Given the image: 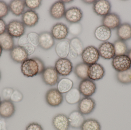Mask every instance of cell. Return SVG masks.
Masks as SVG:
<instances>
[{
    "label": "cell",
    "mask_w": 131,
    "mask_h": 130,
    "mask_svg": "<svg viewBox=\"0 0 131 130\" xmlns=\"http://www.w3.org/2000/svg\"><path fill=\"white\" fill-rule=\"evenodd\" d=\"M66 11L65 4L58 1L53 4L49 9L51 17L55 20H60L64 17Z\"/></svg>",
    "instance_id": "obj_20"
},
{
    "label": "cell",
    "mask_w": 131,
    "mask_h": 130,
    "mask_svg": "<svg viewBox=\"0 0 131 130\" xmlns=\"http://www.w3.org/2000/svg\"><path fill=\"white\" fill-rule=\"evenodd\" d=\"M45 100L47 104L53 108L60 107L63 102V94L57 88H51L46 92Z\"/></svg>",
    "instance_id": "obj_1"
},
{
    "label": "cell",
    "mask_w": 131,
    "mask_h": 130,
    "mask_svg": "<svg viewBox=\"0 0 131 130\" xmlns=\"http://www.w3.org/2000/svg\"><path fill=\"white\" fill-rule=\"evenodd\" d=\"M78 89L82 96L90 97L96 92L97 85L94 81L89 79H87L80 82Z\"/></svg>",
    "instance_id": "obj_8"
},
{
    "label": "cell",
    "mask_w": 131,
    "mask_h": 130,
    "mask_svg": "<svg viewBox=\"0 0 131 130\" xmlns=\"http://www.w3.org/2000/svg\"><path fill=\"white\" fill-rule=\"evenodd\" d=\"M115 56L127 55L129 49L126 41L118 39L114 43Z\"/></svg>",
    "instance_id": "obj_31"
},
{
    "label": "cell",
    "mask_w": 131,
    "mask_h": 130,
    "mask_svg": "<svg viewBox=\"0 0 131 130\" xmlns=\"http://www.w3.org/2000/svg\"><path fill=\"white\" fill-rule=\"evenodd\" d=\"M38 14L35 10H27L21 16V21L25 26L31 27L35 26L39 21Z\"/></svg>",
    "instance_id": "obj_19"
},
{
    "label": "cell",
    "mask_w": 131,
    "mask_h": 130,
    "mask_svg": "<svg viewBox=\"0 0 131 130\" xmlns=\"http://www.w3.org/2000/svg\"><path fill=\"white\" fill-rule=\"evenodd\" d=\"M95 1H90V0H84L82 1L85 4H94Z\"/></svg>",
    "instance_id": "obj_47"
},
{
    "label": "cell",
    "mask_w": 131,
    "mask_h": 130,
    "mask_svg": "<svg viewBox=\"0 0 131 130\" xmlns=\"http://www.w3.org/2000/svg\"><path fill=\"white\" fill-rule=\"evenodd\" d=\"M70 127L73 129L81 128L85 120L84 116L78 110L72 111L68 116Z\"/></svg>",
    "instance_id": "obj_22"
},
{
    "label": "cell",
    "mask_w": 131,
    "mask_h": 130,
    "mask_svg": "<svg viewBox=\"0 0 131 130\" xmlns=\"http://www.w3.org/2000/svg\"><path fill=\"white\" fill-rule=\"evenodd\" d=\"M74 83L71 79L64 78L59 80L57 84V89L61 94H66L73 88Z\"/></svg>",
    "instance_id": "obj_29"
},
{
    "label": "cell",
    "mask_w": 131,
    "mask_h": 130,
    "mask_svg": "<svg viewBox=\"0 0 131 130\" xmlns=\"http://www.w3.org/2000/svg\"><path fill=\"white\" fill-rule=\"evenodd\" d=\"M112 5L111 2L107 0L95 1L93 5V10L98 16L104 17L111 13Z\"/></svg>",
    "instance_id": "obj_11"
},
{
    "label": "cell",
    "mask_w": 131,
    "mask_h": 130,
    "mask_svg": "<svg viewBox=\"0 0 131 130\" xmlns=\"http://www.w3.org/2000/svg\"><path fill=\"white\" fill-rule=\"evenodd\" d=\"M10 57L12 61L17 63H22L28 59V56L24 47L15 46L10 51Z\"/></svg>",
    "instance_id": "obj_14"
},
{
    "label": "cell",
    "mask_w": 131,
    "mask_h": 130,
    "mask_svg": "<svg viewBox=\"0 0 131 130\" xmlns=\"http://www.w3.org/2000/svg\"><path fill=\"white\" fill-rule=\"evenodd\" d=\"M54 68L59 76L66 77L71 74L73 71V64L67 58H59L55 63Z\"/></svg>",
    "instance_id": "obj_4"
},
{
    "label": "cell",
    "mask_w": 131,
    "mask_h": 130,
    "mask_svg": "<svg viewBox=\"0 0 131 130\" xmlns=\"http://www.w3.org/2000/svg\"><path fill=\"white\" fill-rule=\"evenodd\" d=\"M112 65L117 72L124 71L131 68V61L127 55L115 56Z\"/></svg>",
    "instance_id": "obj_5"
},
{
    "label": "cell",
    "mask_w": 131,
    "mask_h": 130,
    "mask_svg": "<svg viewBox=\"0 0 131 130\" xmlns=\"http://www.w3.org/2000/svg\"><path fill=\"white\" fill-rule=\"evenodd\" d=\"M94 34L95 38L98 40L107 42L111 37V30L104 25H100L96 28Z\"/></svg>",
    "instance_id": "obj_24"
},
{
    "label": "cell",
    "mask_w": 131,
    "mask_h": 130,
    "mask_svg": "<svg viewBox=\"0 0 131 130\" xmlns=\"http://www.w3.org/2000/svg\"><path fill=\"white\" fill-rule=\"evenodd\" d=\"M9 11L8 5L4 1H0V18L2 19L5 17Z\"/></svg>",
    "instance_id": "obj_38"
},
{
    "label": "cell",
    "mask_w": 131,
    "mask_h": 130,
    "mask_svg": "<svg viewBox=\"0 0 131 130\" xmlns=\"http://www.w3.org/2000/svg\"><path fill=\"white\" fill-rule=\"evenodd\" d=\"M33 58L36 61L38 65V67H39L38 75H41L46 68L44 63L38 57H34Z\"/></svg>",
    "instance_id": "obj_42"
},
{
    "label": "cell",
    "mask_w": 131,
    "mask_h": 130,
    "mask_svg": "<svg viewBox=\"0 0 131 130\" xmlns=\"http://www.w3.org/2000/svg\"><path fill=\"white\" fill-rule=\"evenodd\" d=\"M81 56L83 62L89 66L97 63L100 57L98 50L92 46L84 49Z\"/></svg>",
    "instance_id": "obj_2"
},
{
    "label": "cell",
    "mask_w": 131,
    "mask_h": 130,
    "mask_svg": "<svg viewBox=\"0 0 131 130\" xmlns=\"http://www.w3.org/2000/svg\"><path fill=\"white\" fill-rule=\"evenodd\" d=\"M23 95L19 90H14L10 100L12 102L18 103L20 102L23 99Z\"/></svg>",
    "instance_id": "obj_39"
},
{
    "label": "cell",
    "mask_w": 131,
    "mask_h": 130,
    "mask_svg": "<svg viewBox=\"0 0 131 130\" xmlns=\"http://www.w3.org/2000/svg\"><path fill=\"white\" fill-rule=\"evenodd\" d=\"M96 106V102L93 98L84 97L78 103V110L84 115H88L94 111Z\"/></svg>",
    "instance_id": "obj_9"
},
{
    "label": "cell",
    "mask_w": 131,
    "mask_h": 130,
    "mask_svg": "<svg viewBox=\"0 0 131 130\" xmlns=\"http://www.w3.org/2000/svg\"><path fill=\"white\" fill-rule=\"evenodd\" d=\"M102 23V25L111 30L117 29L122 23L120 16L115 13H110L103 17Z\"/></svg>",
    "instance_id": "obj_12"
},
{
    "label": "cell",
    "mask_w": 131,
    "mask_h": 130,
    "mask_svg": "<svg viewBox=\"0 0 131 130\" xmlns=\"http://www.w3.org/2000/svg\"><path fill=\"white\" fill-rule=\"evenodd\" d=\"M55 50L60 58H67L70 50L69 40H63L58 42L55 47Z\"/></svg>",
    "instance_id": "obj_26"
},
{
    "label": "cell",
    "mask_w": 131,
    "mask_h": 130,
    "mask_svg": "<svg viewBox=\"0 0 131 130\" xmlns=\"http://www.w3.org/2000/svg\"><path fill=\"white\" fill-rule=\"evenodd\" d=\"M68 27L62 23H58L53 26L51 33L54 39L58 40H65L68 35Z\"/></svg>",
    "instance_id": "obj_13"
},
{
    "label": "cell",
    "mask_w": 131,
    "mask_h": 130,
    "mask_svg": "<svg viewBox=\"0 0 131 130\" xmlns=\"http://www.w3.org/2000/svg\"><path fill=\"white\" fill-rule=\"evenodd\" d=\"M116 79L118 82L124 85L131 84V68L124 71L117 72Z\"/></svg>",
    "instance_id": "obj_33"
},
{
    "label": "cell",
    "mask_w": 131,
    "mask_h": 130,
    "mask_svg": "<svg viewBox=\"0 0 131 130\" xmlns=\"http://www.w3.org/2000/svg\"><path fill=\"white\" fill-rule=\"evenodd\" d=\"M21 73L27 78H33L38 75L39 67L33 58L28 59L23 62L21 66Z\"/></svg>",
    "instance_id": "obj_3"
},
{
    "label": "cell",
    "mask_w": 131,
    "mask_h": 130,
    "mask_svg": "<svg viewBox=\"0 0 131 130\" xmlns=\"http://www.w3.org/2000/svg\"><path fill=\"white\" fill-rule=\"evenodd\" d=\"M81 95L78 88H73L66 94V101L69 105L76 104H78L81 100Z\"/></svg>",
    "instance_id": "obj_28"
},
{
    "label": "cell",
    "mask_w": 131,
    "mask_h": 130,
    "mask_svg": "<svg viewBox=\"0 0 131 130\" xmlns=\"http://www.w3.org/2000/svg\"><path fill=\"white\" fill-rule=\"evenodd\" d=\"M39 34V46L43 49L48 50L55 44L54 39L51 33L44 31Z\"/></svg>",
    "instance_id": "obj_21"
},
{
    "label": "cell",
    "mask_w": 131,
    "mask_h": 130,
    "mask_svg": "<svg viewBox=\"0 0 131 130\" xmlns=\"http://www.w3.org/2000/svg\"><path fill=\"white\" fill-rule=\"evenodd\" d=\"M98 50L100 56L104 59L109 60L115 56L114 44L110 42H103L100 44Z\"/></svg>",
    "instance_id": "obj_15"
},
{
    "label": "cell",
    "mask_w": 131,
    "mask_h": 130,
    "mask_svg": "<svg viewBox=\"0 0 131 130\" xmlns=\"http://www.w3.org/2000/svg\"><path fill=\"white\" fill-rule=\"evenodd\" d=\"M24 47L27 51L29 56L33 54L36 49L35 47L30 43L28 44Z\"/></svg>",
    "instance_id": "obj_44"
},
{
    "label": "cell",
    "mask_w": 131,
    "mask_h": 130,
    "mask_svg": "<svg viewBox=\"0 0 131 130\" xmlns=\"http://www.w3.org/2000/svg\"><path fill=\"white\" fill-rule=\"evenodd\" d=\"M1 71H0V80H1Z\"/></svg>",
    "instance_id": "obj_52"
},
{
    "label": "cell",
    "mask_w": 131,
    "mask_h": 130,
    "mask_svg": "<svg viewBox=\"0 0 131 130\" xmlns=\"http://www.w3.org/2000/svg\"><path fill=\"white\" fill-rule=\"evenodd\" d=\"M117 35L119 39L127 41L131 39V24L128 23H121L117 29Z\"/></svg>",
    "instance_id": "obj_23"
},
{
    "label": "cell",
    "mask_w": 131,
    "mask_h": 130,
    "mask_svg": "<svg viewBox=\"0 0 131 130\" xmlns=\"http://www.w3.org/2000/svg\"><path fill=\"white\" fill-rule=\"evenodd\" d=\"M13 88H5L2 90V95L5 100H10L11 96L14 92Z\"/></svg>",
    "instance_id": "obj_40"
},
{
    "label": "cell",
    "mask_w": 131,
    "mask_h": 130,
    "mask_svg": "<svg viewBox=\"0 0 131 130\" xmlns=\"http://www.w3.org/2000/svg\"><path fill=\"white\" fill-rule=\"evenodd\" d=\"M41 75L42 81L48 86H54L59 81V75L53 66L45 68Z\"/></svg>",
    "instance_id": "obj_7"
},
{
    "label": "cell",
    "mask_w": 131,
    "mask_h": 130,
    "mask_svg": "<svg viewBox=\"0 0 131 130\" xmlns=\"http://www.w3.org/2000/svg\"><path fill=\"white\" fill-rule=\"evenodd\" d=\"M63 3H64V4L65 3H71V2H72L73 1H69V0H68V1H66V0H63V1H61Z\"/></svg>",
    "instance_id": "obj_49"
},
{
    "label": "cell",
    "mask_w": 131,
    "mask_h": 130,
    "mask_svg": "<svg viewBox=\"0 0 131 130\" xmlns=\"http://www.w3.org/2000/svg\"><path fill=\"white\" fill-rule=\"evenodd\" d=\"M15 112V107L10 100H4L0 104V117L8 119L13 117Z\"/></svg>",
    "instance_id": "obj_16"
},
{
    "label": "cell",
    "mask_w": 131,
    "mask_h": 130,
    "mask_svg": "<svg viewBox=\"0 0 131 130\" xmlns=\"http://www.w3.org/2000/svg\"><path fill=\"white\" fill-rule=\"evenodd\" d=\"M3 49L2 48L1 46H0V58H1V56L2 54V52H3Z\"/></svg>",
    "instance_id": "obj_50"
},
{
    "label": "cell",
    "mask_w": 131,
    "mask_h": 130,
    "mask_svg": "<svg viewBox=\"0 0 131 130\" xmlns=\"http://www.w3.org/2000/svg\"><path fill=\"white\" fill-rule=\"evenodd\" d=\"M69 31L74 36H78L81 33L82 30V26L79 23L71 24L68 27Z\"/></svg>",
    "instance_id": "obj_35"
},
{
    "label": "cell",
    "mask_w": 131,
    "mask_h": 130,
    "mask_svg": "<svg viewBox=\"0 0 131 130\" xmlns=\"http://www.w3.org/2000/svg\"><path fill=\"white\" fill-rule=\"evenodd\" d=\"M89 65L84 63H80L74 68V73L77 78L81 80L88 79V71Z\"/></svg>",
    "instance_id": "obj_30"
},
{
    "label": "cell",
    "mask_w": 131,
    "mask_h": 130,
    "mask_svg": "<svg viewBox=\"0 0 131 130\" xmlns=\"http://www.w3.org/2000/svg\"><path fill=\"white\" fill-rule=\"evenodd\" d=\"M78 55L75 52H74L72 50L70 49L69 50V53L68 56L71 59H76L78 56Z\"/></svg>",
    "instance_id": "obj_46"
},
{
    "label": "cell",
    "mask_w": 131,
    "mask_h": 130,
    "mask_svg": "<svg viewBox=\"0 0 131 130\" xmlns=\"http://www.w3.org/2000/svg\"><path fill=\"white\" fill-rule=\"evenodd\" d=\"M25 130H43V129L38 123L33 122L27 125Z\"/></svg>",
    "instance_id": "obj_41"
},
{
    "label": "cell",
    "mask_w": 131,
    "mask_h": 130,
    "mask_svg": "<svg viewBox=\"0 0 131 130\" xmlns=\"http://www.w3.org/2000/svg\"><path fill=\"white\" fill-rule=\"evenodd\" d=\"M70 49L75 52L78 55H81L83 50L84 45L81 40L78 37H74L69 40Z\"/></svg>",
    "instance_id": "obj_34"
},
{
    "label": "cell",
    "mask_w": 131,
    "mask_h": 130,
    "mask_svg": "<svg viewBox=\"0 0 131 130\" xmlns=\"http://www.w3.org/2000/svg\"><path fill=\"white\" fill-rule=\"evenodd\" d=\"M127 55L129 57V59H130L131 61V49L129 50L128 52Z\"/></svg>",
    "instance_id": "obj_48"
},
{
    "label": "cell",
    "mask_w": 131,
    "mask_h": 130,
    "mask_svg": "<svg viewBox=\"0 0 131 130\" xmlns=\"http://www.w3.org/2000/svg\"><path fill=\"white\" fill-rule=\"evenodd\" d=\"M0 46L3 50L10 51L15 46L14 38L7 32L0 35Z\"/></svg>",
    "instance_id": "obj_27"
},
{
    "label": "cell",
    "mask_w": 131,
    "mask_h": 130,
    "mask_svg": "<svg viewBox=\"0 0 131 130\" xmlns=\"http://www.w3.org/2000/svg\"><path fill=\"white\" fill-rule=\"evenodd\" d=\"M8 7L10 11L14 15L18 17L24 13L26 6L25 1L13 0L9 3Z\"/></svg>",
    "instance_id": "obj_25"
},
{
    "label": "cell",
    "mask_w": 131,
    "mask_h": 130,
    "mask_svg": "<svg viewBox=\"0 0 131 130\" xmlns=\"http://www.w3.org/2000/svg\"><path fill=\"white\" fill-rule=\"evenodd\" d=\"M1 97H0V104H1Z\"/></svg>",
    "instance_id": "obj_53"
},
{
    "label": "cell",
    "mask_w": 131,
    "mask_h": 130,
    "mask_svg": "<svg viewBox=\"0 0 131 130\" xmlns=\"http://www.w3.org/2000/svg\"><path fill=\"white\" fill-rule=\"evenodd\" d=\"M52 124L55 130H69L70 124L67 115L58 114L52 119Z\"/></svg>",
    "instance_id": "obj_18"
},
{
    "label": "cell",
    "mask_w": 131,
    "mask_h": 130,
    "mask_svg": "<svg viewBox=\"0 0 131 130\" xmlns=\"http://www.w3.org/2000/svg\"><path fill=\"white\" fill-rule=\"evenodd\" d=\"M25 6L30 10H36L39 8L41 5L42 1L41 0H25Z\"/></svg>",
    "instance_id": "obj_36"
},
{
    "label": "cell",
    "mask_w": 131,
    "mask_h": 130,
    "mask_svg": "<svg viewBox=\"0 0 131 130\" xmlns=\"http://www.w3.org/2000/svg\"><path fill=\"white\" fill-rule=\"evenodd\" d=\"M81 129V130H101V126L96 119L89 118L85 120Z\"/></svg>",
    "instance_id": "obj_32"
},
{
    "label": "cell",
    "mask_w": 131,
    "mask_h": 130,
    "mask_svg": "<svg viewBox=\"0 0 131 130\" xmlns=\"http://www.w3.org/2000/svg\"><path fill=\"white\" fill-rule=\"evenodd\" d=\"M7 24L3 19L0 18V35L7 32Z\"/></svg>",
    "instance_id": "obj_45"
},
{
    "label": "cell",
    "mask_w": 131,
    "mask_h": 130,
    "mask_svg": "<svg viewBox=\"0 0 131 130\" xmlns=\"http://www.w3.org/2000/svg\"><path fill=\"white\" fill-rule=\"evenodd\" d=\"M3 130V126H2V124L0 123V130Z\"/></svg>",
    "instance_id": "obj_51"
},
{
    "label": "cell",
    "mask_w": 131,
    "mask_h": 130,
    "mask_svg": "<svg viewBox=\"0 0 131 130\" xmlns=\"http://www.w3.org/2000/svg\"><path fill=\"white\" fill-rule=\"evenodd\" d=\"M105 71L103 66L96 63L89 65L88 71V78L92 81H98L102 79L105 75Z\"/></svg>",
    "instance_id": "obj_10"
},
{
    "label": "cell",
    "mask_w": 131,
    "mask_h": 130,
    "mask_svg": "<svg viewBox=\"0 0 131 130\" xmlns=\"http://www.w3.org/2000/svg\"><path fill=\"white\" fill-rule=\"evenodd\" d=\"M25 31V25L20 21L13 20L7 25V32L13 38L21 37Z\"/></svg>",
    "instance_id": "obj_6"
},
{
    "label": "cell",
    "mask_w": 131,
    "mask_h": 130,
    "mask_svg": "<svg viewBox=\"0 0 131 130\" xmlns=\"http://www.w3.org/2000/svg\"><path fill=\"white\" fill-rule=\"evenodd\" d=\"M64 17L66 21L70 23H76L81 20L83 18V12L79 8L71 7L66 10Z\"/></svg>",
    "instance_id": "obj_17"
},
{
    "label": "cell",
    "mask_w": 131,
    "mask_h": 130,
    "mask_svg": "<svg viewBox=\"0 0 131 130\" xmlns=\"http://www.w3.org/2000/svg\"><path fill=\"white\" fill-rule=\"evenodd\" d=\"M29 43L27 35H23L21 37H20L18 40V46L24 47Z\"/></svg>",
    "instance_id": "obj_43"
},
{
    "label": "cell",
    "mask_w": 131,
    "mask_h": 130,
    "mask_svg": "<svg viewBox=\"0 0 131 130\" xmlns=\"http://www.w3.org/2000/svg\"><path fill=\"white\" fill-rule=\"evenodd\" d=\"M29 43L35 47L39 46V34L35 32H30L27 35Z\"/></svg>",
    "instance_id": "obj_37"
}]
</instances>
